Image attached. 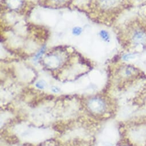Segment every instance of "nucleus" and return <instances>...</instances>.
Instances as JSON below:
<instances>
[{"label":"nucleus","instance_id":"obj_1","mask_svg":"<svg viewBox=\"0 0 146 146\" xmlns=\"http://www.w3.org/2000/svg\"><path fill=\"white\" fill-rule=\"evenodd\" d=\"M136 0H87L86 12L99 23L112 25L121 15L131 9Z\"/></svg>","mask_w":146,"mask_h":146},{"label":"nucleus","instance_id":"obj_2","mask_svg":"<svg viewBox=\"0 0 146 146\" xmlns=\"http://www.w3.org/2000/svg\"><path fill=\"white\" fill-rule=\"evenodd\" d=\"M117 39L126 50H146V18L135 16L116 28Z\"/></svg>","mask_w":146,"mask_h":146},{"label":"nucleus","instance_id":"obj_3","mask_svg":"<svg viewBox=\"0 0 146 146\" xmlns=\"http://www.w3.org/2000/svg\"><path fill=\"white\" fill-rule=\"evenodd\" d=\"M3 5L8 10L23 13L27 7L26 0H3Z\"/></svg>","mask_w":146,"mask_h":146},{"label":"nucleus","instance_id":"obj_4","mask_svg":"<svg viewBox=\"0 0 146 146\" xmlns=\"http://www.w3.org/2000/svg\"><path fill=\"white\" fill-rule=\"evenodd\" d=\"M73 0H42L41 5L52 8H62L70 5Z\"/></svg>","mask_w":146,"mask_h":146},{"label":"nucleus","instance_id":"obj_5","mask_svg":"<svg viewBox=\"0 0 146 146\" xmlns=\"http://www.w3.org/2000/svg\"><path fill=\"white\" fill-rule=\"evenodd\" d=\"M99 35L102 39L105 42H108L110 40V35L109 33L104 30H102L99 32Z\"/></svg>","mask_w":146,"mask_h":146},{"label":"nucleus","instance_id":"obj_6","mask_svg":"<svg viewBox=\"0 0 146 146\" xmlns=\"http://www.w3.org/2000/svg\"><path fill=\"white\" fill-rule=\"evenodd\" d=\"M83 31V29L80 27H75L72 29V33L75 36H79Z\"/></svg>","mask_w":146,"mask_h":146},{"label":"nucleus","instance_id":"obj_7","mask_svg":"<svg viewBox=\"0 0 146 146\" xmlns=\"http://www.w3.org/2000/svg\"><path fill=\"white\" fill-rule=\"evenodd\" d=\"M45 46H44L42 47H41V48L37 52V54H36L35 59H38V58H41L42 56V55L44 54V53L45 52Z\"/></svg>","mask_w":146,"mask_h":146},{"label":"nucleus","instance_id":"obj_8","mask_svg":"<svg viewBox=\"0 0 146 146\" xmlns=\"http://www.w3.org/2000/svg\"><path fill=\"white\" fill-rule=\"evenodd\" d=\"M36 86L37 88H39V89H43L44 88V83L42 82H38L36 84Z\"/></svg>","mask_w":146,"mask_h":146},{"label":"nucleus","instance_id":"obj_9","mask_svg":"<svg viewBox=\"0 0 146 146\" xmlns=\"http://www.w3.org/2000/svg\"><path fill=\"white\" fill-rule=\"evenodd\" d=\"M52 90H53V91H54L55 92H58V88H53V89H52Z\"/></svg>","mask_w":146,"mask_h":146}]
</instances>
